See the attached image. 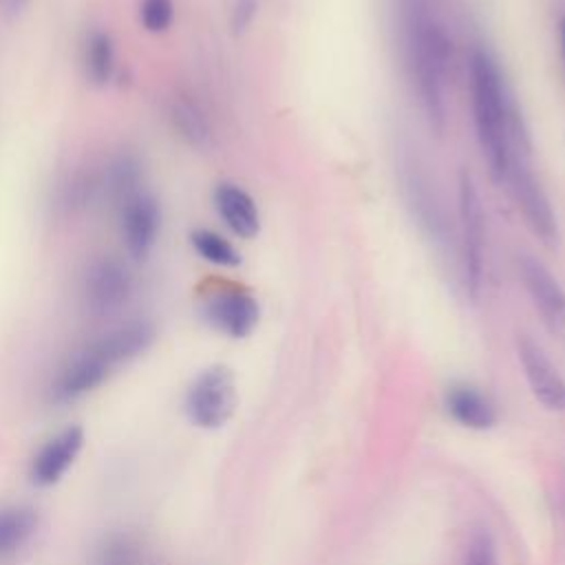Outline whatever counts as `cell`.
<instances>
[{"label": "cell", "mask_w": 565, "mask_h": 565, "mask_svg": "<svg viewBox=\"0 0 565 565\" xmlns=\"http://www.w3.org/2000/svg\"><path fill=\"white\" fill-rule=\"evenodd\" d=\"M148 318H128L75 349L51 380L49 395L55 404H71L99 388L119 366L143 355L154 342Z\"/></svg>", "instance_id": "obj_1"}, {"label": "cell", "mask_w": 565, "mask_h": 565, "mask_svg": "<svg viewBox=\"0 0 565 565\" xmlns=\"http://www.w3.org/2000/svg\"><path fill=\"white\" fill-rule=\"evenodd\" d=\"M468 73L477 143L492 181L501 183L505 181L508 174L512 126L519 119V115L514 106L508 102L501 71L486 46H472Z\"/></svg>", "instance_id": "obj_2"}, {"label": "cell", "mask_w": 565, "mask_h": 565, "mask_svg": "<svg viewBox=\"0 0 565 565\" xmlns=\"http://www.w3.org/2000/svg\"><path fill=\"white\" fill-rule=\"evenodd\" d=\"M406 53L419 104L428 117V124L441 132L446 128L448 38L422 0H413L408 9Z\"/></svg>", "instance_id": "obj_3"}, {"label": "cell", "mask_w": 565, "mask_h": 565, "mask_svg": "<svg viewBox=\"0 0 565 565\" xmlns=\"http://www.w3.org/2000/svg\"><path fill=\"white\" fill-rule=\"evenodd\" d=\"M505 179L510 181L514 201L527 223V227L545 243L554 245L558 241V227H556V216L552 212L550 199L543 192L541 183L536 181L532 168H530V143L527 135L521 128V124L512 130L510 139V163H508V174Z\"/></svg>", "instance_id": "obj_4"}, {"label": "cell", "mask_w": 565, "mask_h": 565, "mask_svg": "<svg viewBox=\"0 0 565 565\" xmlns=\"http://www.w3.org/2000/svg\"><path fill=\"white\" fill-rule=\"evenodd\" d=\"M135 278L128 263L115 254L90 258L79 276V300L93 318L117 316L132 298Z\"/></svg>", "instance_id": "obj_5"}, {"label": "cell", "mask_w": 565, "mask_h": 565, "mask_svg": "<svg viewBox=\"0 0 565 565\" xmlns=\"http://www.w3.org/2000/svg\"><path fill=\"white\" fill-rule=\"evenodd\" d=\"M236 408L234 373L223 364L203 369L185 393L188 419L199 428H221Z\"/></svg>", "instance_id": "obj_6"}, {"label": "cell", "mask_w": 565, "mask_h": 565, "mask_svg": "<svg viewBox=\"0 0 565 565\" xmlns=\"http://www.w3.org/2000/svg\"><path fill=\"white\" fill-rule=\"evenodd\" d=\"M459 225L466 289L472 298H477L483 287L486 269V218L477 185L468 172H461L459 177Z\"/></svg>", "instance_id": "obj_7"}, {"label": "cell", "mask_w": 565, "mask_h": 565, "mask_svg": "<svg viewBox=\"0 0 565 565\" xmlns=\"http://www.w3.org/2000/svg\"><path fill=\"white\" fill-rule=\"evenodd\" d=\"M201 313L212 329L230 338H247L258 324L260 307L247 289L238 285H221L205 294Z\"/></svg>", "instance_id": "obj_8"}, {"label": "cell", "mask_w": 565, "mask_h": 565, "mask_svg": "<svg viewBox=\"0 0 565 565\" xmlns=\"http://www.w3.org/2000/svg\"><path fill=\"white\" fill-rule=\"evenodd\" d=\"M119 210V232L130 260H146L161 232V205L152 192L146 188L128 196L117 205Z\"/></svg>", "instance_id": "obj_9"}, {"label": "cell", "mask_w": 565, "mask_h": 565, "mask_svg": "<svg viewBox=\"0 0 565 565\" xmlns=\"http://www.w3.org/2000/svg\"><path fill=\"white\" fill-rule=\"evenodd\" d=\"M516 267H519V278L534 309L545 322V327L552 333L563 335L565 333V289L561 287V282L539 258L530 254H521L516 260Z\"/></svg>", "instance_id": "obj_10"}, {"label": "cell", "mask_w": 565, "mask_h": 565, "mask_svg": "<svg viewBox=\"0 0 565 565\" xmlns=\"http://www.w3.org/2000/svg\"><path fill=\"white\" fill-rule=\"evenodd\" d=\"M99 201H104L99 161L68 168L51 192V210L57 218H75Z\"/></svg>", "instance_id": "obj_11"}, {"label": "cell", "mask_w": 565, "mask_h": 565, "mask_svg": "<svg viewBox=\"0 0 565 565\" xmlns=\"http://www.w3.org/2000/svg\"><path fill=\"white\" fill-rule=\"evenodd\" d=\"M84 448V430L82 426H66L60 433H55L51 439H46L40 450L31 459V481L35 486L49 488L57 483L66 470L75 463L77 455Z\"/></svg>", "instance_id": "obj_12"}, {"label": "cell", "mask_w": 565, "mask_h": 565, "mask_svg": "<svg viewBox=\"0 0 565 565\" xmlns=\"http://www.w3.org/2000/svg\"><path fill=\"white\" fill-rule=\"evenodd\" d=\"M519 360L525 373V380L534 393V397L552 411L565 408V380L545 355V351L527 335H521L516 342Z\"/></svg>", "instance_id": "obj_13"}, {"label": "cell", "mask_w": 565, "mask_h": 565, "mask_svg": "<svg viewBox=\"0 0 565 565\" xmlns=\"http://www.w3.org/2000/svg\"><path fill=\"white\" fill-rule=\"evenodd\" d=\"M104 199L119 205L143 190V161L130 148H119L99 161Z\"/></svg>", "instance_id": "obj_14"}, {"label": "cell", "mask_w": 565, "mask_h": 565, "mask_svg": "<svg viewBox=\"0 0 565 565\" xmlns=\"http://www.w3.org/2000/svg\"><path fill=\"white\" fill-rule=\"evenodd\" d=\"M212 199L221 221L227 225L232 234L241 238H254L258 234L260 214L247 190H243L236 183L223 181L214 188Z\"/></svg>", "instance_id": "obj_15"}, {"label": "cell", "mask_w": 565, "mask_h": 565, "mask_svg": "<svg viewBox=\"0 0 565 565\" xmlns=\"http://www.w3.org/2000/svg\"><path fill=\"white\" fill-rule=\"evenodd\" d=\"M444 404L455 422H459L466 428L483 430L494 426L497 422V408L488 399L486 393H481L472 384H452L446 391Z\"/></svg>", "instance_id": "obj_16"}, {"label": "cell", "mask_w": 565, "mask_h": 565, "mask_svg": "<svg viewBox=\"0 0 565 565\" xmlns=\"http://www.w3.org/2000/svg\"><path fill=\"white\" fill-rule=\"evenodd\" d=\"M82 68L93 86H108L117 73L115 40L106 29H90L82 42Z\"/></svg>", "instance_id": "obj_17"}, {"label": "cell", "mask_w": 565, "mask_h": 565, "mask_svg": "<svg viewBox=\"0 0 565 565\" xmlns=\"http://www.w3.org/2000/svg\"><path fill=\"white\" fill-rule=\"evenodd\" d=\"M168 119H170L174 132L185 143H190L194 148L207 146L210 135H212L210 121L196 99H192L190 95H183V93L174 95L168 106Z\"/></svg>", "instance_id": "obj_18"}, {"label": "cell", "mask_w": 565, "mask_h": 565, "mask_svg": "<svg viewBox=\"0 0 565 565\" xmlns=\"http://www.w3.org/2000/svg\"><path fill=\"white\" fill-rule=\"evenodd\" d=\"M38 514L26 505L0 508V561L18 554L35 534Z\"/></svg>", "instance_id": "obj_19"}, {"label": "cell", "mask_w": 565, "mask_h": 565, "mask_svg": "<svg viewBox=\"0 0 565 565\" xmlns=\"http://www.w3.org/2000/svg\"><path fill=\"white\" fill-rule=\"evenodd\" d=\"M406 174H404V190L408 192V203L413 205L415 214L419 216V223H424L428 227L430 234L441 236L444 230V221L437 212V205L430 196L428 183L424 179V174L417 170V166H413V159H406Z\"/></svg>", "instance_id": "obj_20"}, {"label": "cell", "mask_w": 565, "mask_h": 565, "mask_svg": "<svg viewBox=\"0 0 565 565\" xmlns=\"http://www.w3.org/2000/svg\"><path fill=\"white\" fill-rule=\"evenodd\" d=\"M190 245L201 256L205 263L216 265V267H236L241 263L238 249L232 245L230 238L223 234L207 230V227H196L190 232Z\"/></svg>", "instance_id": "obj_21"}, {"label": "cell", "mask_w": 565, "mask_h": 565, "mask_svg": "<svg viewBox=\"0 0 565 565\" xmlns=\"http://www.w3.org/2000/svg\"><path fill=\"white\" fill-rule=\"evenodd\" d=\"M139 563H141V545L128 532H113L104 536L93 561V565H139Z\"/></svg>", "instance_id": "obj_22"}, {"label": "cell", "mask_w": 565, "mask_h": 565, "mask_svg": "<svg viewBox=\"0 0 565 565\" xmlns=\"http://www.w3.org/2000/svg\"><path fill=\"white\" fill-rule=\"evenodd\" d=\"M174 0H139V22L148 33H163L172 26Z\"/></svg>", "instance_id": "obj_23"}, {"label": "cell", "mask_w": 565, "mask_h": 565, "mask_svg": "<svg viewBox=\"0 0 565 565\" xmlns=\"http://www.w3.org/2000/svg\"><path fill=\"white\" fill-rule=\"evenodd\" d=\"M463 565H499L497 561V547L488 530L479 527L472 532L466 550Z\"/></svg>", "instance_id": "obj_24"}, {"label": "cell", "mask_w": 565, "mask_h": 565, "mask_svg": "<svg viewBox=\"0 0 565 565\" xmlns=\"http://www.w3.org/2000/svg\"><path fill=\"white\" fill-rule=\"evenodd\" d=\"M254 13H256V2L254 0H238L234 4V11H232V26L236 31H243L252 22Z\"/></svg>", "instance_id": "obj_25"}, {"label": "cell", "mask_w": 565, "mask_h": 565, "mask_svg": "<svg viewBox=\"0 0 565 565\" xmlns=\"http://www.w3.org/2000/svg\"><path fill=\"white\" fill-rule=\"evenodd\" d=\"M29 0H0V11L7 18H18L26 9Z\"/></svg>", "instance_id": "obj_26"}, {"label": "cell", "mask_w": 565, "mask_h": 565, "mask_svg": "<svg viewBox=\"0 0 565 565\" xmlns=\"http://www.w3.org/2000/svg\"><path fill=\"white\" fill-rule=\"evenodd\" d=\"M558 44H561V57H563V64H565V15L558 22Z\"/></svg>", "instance_id": "obj_27"}]
</instances>
